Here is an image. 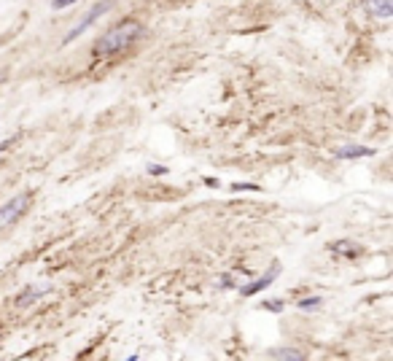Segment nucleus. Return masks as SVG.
<instances>
[{"label": "nucleus", "instance_id": "1", "mask_svg": "<svg viewBox=\"0 0 393 361\" xmlns=\"http://www.w3.org/2000/svg\"><path fill=\"white\" fill-rule=\"evenodd\" d=\"M140 35H143V28H140L137 22H132V19H124V22H119L116 28H111V30L95 43V54H98V57L119 54V52L130 49Z\"/></svg>", "mask_w": 393, "mask_h": 361}, {"label": "nucleus", "instance_id": "2", "mask_svg": "<svg viewBox=\"0 0 393 361\" xmlns=\"http://www.w3.org/2000/svg\"><path fill=\"white\" fill-rule=\"evenodd\" d=\"M111 6H113V0H100V3H95V6H92V8H89V11L84 14V17H81V22H78V25H76V28H73V30H70V33L65 35V41H63V43L67 46L70 41L81 38V35L87 33V30H89V28H92V25L98 22L100 17H102V14H105V11L111 8Z\"/></svg>", "mask_w": 393, "mask_h": 361}, {"label": "nucleus", "instance_id": "3", "mask_svg": "<svg viewBox=\"0 0 393 361\" xmlns=\"http://www.w3.org/2000/svg\"><path fill=\"white\" fill-rule=\"evenodd\" d=\"M27 205H30V197H27V195H16V197L8 199L5 205H0V230L8 227V224H14V221L25 213Z\"/></svg>", "mask_w": 393, "mask_h": 361}, {"label": "nucleus", "instance_id": "4", "mask_svg": "<svg viewBox=\"0 0 393 361\" xmlns=\"http://www.w3.org/2000/svg\"><path fill=\"white\" fill-rule=\"evenodd\" d=\"M278 275H280V267H278V264H272V267H269V270L264 272L262 278H256V281H254L251 286H243V294H245V296L259 294V292H264L267 286H272V281H275Z\"/></svg>", "mask_w": 393, "mask_h": 361}, {"label": "nucleus", "instance_id": "5", "mask_svg": "<svg viewBox=\"0 0 393 361\" xmlns=\"http://www.w3.org/2000/svg\"><path fill=\"white\" fill-rule=\"evenodd\" d=\"M374 154V149H369V146H342V149H337V160H363V157H372Z\"/></svg>", "mask_w": 393, "mask_h": 361}, {"label": "nucleus", "instance_id": "6", "mask_svg": "<svg viewBox=\"0 0 393 361\" xmlns=\"http://www.w3.org/2000/svg\"><path fill=\"white\" fill-rule=\"evenodd\" d=\"M366 8H369V14H374L380 19H391L393 17L391 0H366Z\"/></svg>", "mask_w": 393, "mask_h": 361}, {"label": "nucleus", "instance_id": "7", "mask_svg": "<svg viewBox=\"0 0 393 361\" xmlns=\"http://www.w3.org/2000/svg\"><path fill=\"white\" fill-rule=\"evenodd\" d=\"M331 251H334V254H342V256H348V259L361 254V248L353 245V243H337V245H331Z\"/></svg>", "mask_w": 393, "mask_h": 361}, {"label": "nucleus", "instance_id": "8", "mask_svg": "<svg viewBox=\"0 0 393 361\" xmlns=\"http://www.w3.org/2000/svg\"><path fill=\"white\" fill-rule=\"evenodd\" d=\"M46 292H49L46 286H43V289H27L25 294H22V296H19V299H16V305H33L35 299H41V296L46 294Z\"/></svg>", "mask_w": 393, "mask_h": 361}, {"label": "nucleus", "instance_id": "9", "mask_svg": "<svg viewBox=\"0 0 393 361\" xmlns=\"http://www.w3.org/2000/svg\"><path fill=\"white\" fill-rule=\"evenodd\" d=\"M321 302H324L321 296H310V299H302V302H299V310H315Z\"/></svg>", "mask_w": 393, "mask_h": 361}, {"label": "nucleus", "instance_id": "10", "mask_svg": "<svg viewBox=\"0 0 393 361\" xmlns=\"http://www.w3.org/2000/svg\"><path fill=\"white\" fill-rule=\"evenodd\" d=\"M272 356H275V359H291V361H302V359H304L302 353H294V351H275Z\"/></svg>", "mask_w": 393, "mask_h": 361}, {"label": "nucleus", "instance_id": "11", "mask_svg": "<svg viewBox=\"0 0 393 361\" xmlns=\"http://www.w3.org/2000/svg\"><path fill=\"white\" fill-rule=\"evenodd\" d=\"M259 186H254V184H232V192H256Z\"/></svg>", "mask_w": 393, "mask_h": 361}, {"label": "nucleus", "instance_id": "12", "mask_svg": "<svg viewBox=\"0 0 393 361\" xmlns=\"http://www.w3.org/2000/svg\"><path fill=\"white\" fill-rule=\"evenodd\" d=\"M264 307L272 310V313H280V310H283V302H280V299H269V302H264Z\"/></svg>", "mask_w": 393, "mask_h": 361}, {"label": "nucleus", "instance_id": "13", "mask_svg": "<svg viewBox=\"0 0 393 361\" xmlns=\"http://www.w3.org/2000/svg\"><path fill=\"white\" fill-rule=\"evenodd\" d=\"M148 173H151V175H164L167 167H162V164H148Z\"/></svg>", "mask_w": 393, "mask_h": 361}, {"label": "nucleus", "instance_id": "14", "mask_svg": "<svg viewBox=\"0 0 393 361\" xmlns=\"http://www.w3.org/2000/svg\"><path fill=\"white\" fill-rule=\"evenodd\" d=\"M70 3H78V0H54V3H52V8H57V11H63V8H67Z\"/></svg>", "mask_w": 393, "mask_h": 361}]
</instances>
